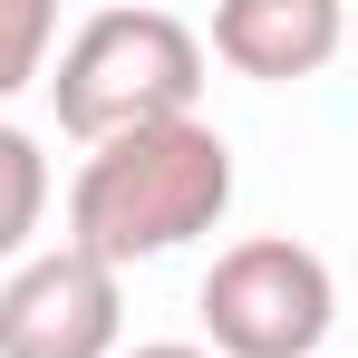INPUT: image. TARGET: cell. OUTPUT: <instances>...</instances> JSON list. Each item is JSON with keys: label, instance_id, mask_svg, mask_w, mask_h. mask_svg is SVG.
Returning <instances> with one entry per match:
<instances>
[{"label": "cell", "instance_id": "cell-7", "mask_svg": "<svg viewBox=\"0 0 358 358\" xmlns=\"http://www.w3.org/2000/svg\"><path fill=\"white\" fill-rule=\"evenodd\" d=\"M49 39H59V10L49 0H0V97H20L39 78Z\"/></svg>", "mask_w": 358, "mask_h": 358}, {"label": "cell", "instance_id": "cell-1", "mask_svg": "<svg viewBox=\"0 0 358 358\" xmlns=\"http://www.w3.org/2000/svg\"><path fill=\"white\" fill-rule=\"evenodd\" d=\"M223 213H233V145H223V126H203V117L136 126V136L87 145V165L68 184V252L126 271V262L184 252Z\"/></svg>", "mask_w": 358, "mask_h": 358}, {"label": "cell", "instance_id": "cell-8", "mask_svg": "<svg viewBox=\"0 0 358 358\" xmlns=\"http://www.w3.org/2000/svg\"><path fill=\"white\" fill-rule=\"evenodd\" d=\"M117 358H213V349H194V339H145V349H117Z\"/></svg>", "mask_w": 358, "mask_h": 358}, {"label": "cell", "instance_id": "cell-5", "mask_svg": "<svg viewBox=\"0 0 358 358\" xmlns=\"http://www.w3.org/2000/svg\"><path fill=\"white\" fill-rule=\"evenodd\" d=\"M349 10L339 0H223L213 10V59L242 78H310L339 59Z\"/></svg>", "mask_w": 358, "mask_h": 358}, {"label": "cell", "instance_id": "cell-2", "mask_svg": "<svg viewBox=\"0 0 358 358\" xmlns=\"http://www.w3.org/2000/svg\"><path fill=\"white\" fill-rule=\"evenodd\" d=\"M49 97H59V126L78 145H107V136H136V126H175L203 97V39L175 10H97L59 49Z\"/></svg>", "mask_w": 358, "mask_h": 358}, {"label": "cell", "instance_id": "cell-6", "mask_svg": "<svg viewBox=\"0 0 358 358\" xmlns=\"http://www.w3.org/2000/svg\"><path fill=\"white\" fill-rule=\"evenodd\" d=\"M39 213H49V155H39V136H29V126L0 117V262H20V252H29Z\"/></svg>", "mask_w": 358, "mask_h": 358}, {"label": "cell", "instance_id": "cell-4", "mask_svg": "<svg viewBox=\"0 0 358 358\" xmlns=\"http://www.w3.org/2000/svg\"><path fill=\"white\" fill-rule=\"evenodd\" d=\"M126 339V300L117 271L87 252H29L0 281V358H117Z\"/></svg>", "mask_w": 358, "mask_h": 358}, {"label": "cell", "instance_id": "cell-3", "mask_svg": "<svg viewBox=\"0 0 358 358\" xmlns=\"http://www.w3.org/2000/svg\"><path fill=\"white\" fill-rule=\"evenodd\" d=\"M203 349L213 358H320L329 320H339V281L329 262L291 233H252L213 252L203 271Z\"/></svg>", "mask_w": 358, "mask_h": 358}]
</instances>
